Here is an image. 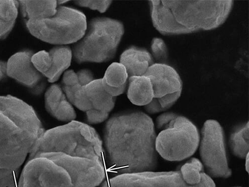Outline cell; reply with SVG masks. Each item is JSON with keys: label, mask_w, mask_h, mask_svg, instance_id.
<instances>
[{"label": "cell", "mask_w": 249, "mask_h": 187, "mask_svg": "<svg viewBox=\"0 0 249 187\" xmlns=\"http://www.w3.org/2000/svg\"><path fill=\"white\" fill-rule=\"evenodd\" d=\"M129 78L125 68L121 63L114 62L106 71L102 82L108 93L116 97L126 91Z\"/></svg>", "instance_id": "obj_14"}, {"label": "cell", "mask_w": 249, "mask_h": 187, "mask_svg": "<svg viewBox=\"0 0 249 187\" xmlns=\"http://www.w3.org/2000/svg\"><path fill=\"white\" fill-rule=\"evenodd\" d=\"M18 1L0 0V18L6 22H15L18 15Z\"/></svg>", "instance_id": "obj_25"}, {"label": "cell", "mask_w": 249, "mask_h": 187, "mask_svg": "<svg viewBox=\"0 0 249 187\" xmlns=\"http://www.w3.org/2000/svg\"><path fill=\"white\" fill-rule=\"evenodd\" d=\"M32 61L36 70L45 77L52 65V58L50 53L46 51H41L34 54L32 57Z\"/></svg>", "instance_id": "obj_24"}, {"label": "cell", "mask_w": 249, "mask_h": 187, "mask_svg": "<svg viewBox=\"0 0 249 187\" xmlns=\"http://www.w3.org/2000/svg\"><path fill=\"white\" fill-rule=\"evenodd\" d=\"M152 55L158 61V63L165 64L169 56L168 48L164 40L159 37L153 39L151 43Z\"/></svg>", "instance_id": "obj_26"}, {"label": "cell", "mask_w": 249, "mask_h": 187, "mask_svg": "<svg viewBox=\"0 0 249 187\" xmlns=\"http://www.w3.org/2000/svg\"><path fill=\"white\" fill-rule=\"evenodd\" d=\"M200 138L195 125L188 118L177 114L167 129L157 136L156 150L166 160L182 161L195 153Z\"/></svg>", "instance_id": "obj_8"}, {"label": "cell", "mask_w": 249, "mask_h": 187, "mask_svg": "<svg viewBox=\"0 0 249 187\" xmlns=\"http://www.w3.org/2000/svg\"><path fill=\"white\" fill-rule=\"evenodd\" d=\"M87 119L89 123L96 124L101 123L108 118L109 113L91 109L86 112Z\"/></svg>", "instance_id": "obj_29"}, {"label": "cell", "mask_w": 249, "mask_h": 187, "mask_svg": "<svg viewBox=\"0 0 249 187\" xmlns=\"http://www.w3.org/2000/svg\"></svg>", "instance_id": "obj_37"}, {"label": "cell", "mask_w": 249, "mask_h": 187, "mask_svg": "<svg viewBox=\"0 0 249 187\" xmlns=\"http://www.w3.org/2000/svg\"><path fill=\"white\" fill-rule=\"evenodd\" d=\"M51 58V67L45 76L48 81L54 83L70 67L72 58V52L68 46L54 47L49 52Z\"/></svg>", "instance_id": "obj_17"}, {"label": "cell", "mask_w": 249, "mask_h": 187, "mask_svg": "<svg viewBox=\"0 0 249 187\" xmlns=\"http://www.w3.org/2000/svg\"><path fill=\"white\" fill-rule=\"evenodd\" d=\"M79 84L77 74L73 70L66 71L62 77V87H72Z\"/></svg>", "instance_id": "obj_32"}, {"label": "cell", "mask_w": 249, "mask_h": 187, "mask_svg": "<svg viewBox=\"0 0 249 187\" xmlns=\"http://www.w3.org/2000/svg\"><path fill=\"white\" fill-rule=\"evenodd\" d=\"M106 175L100 162L63 153L41 154L28 159L18 187H97Z\"/></svg>", "instance_id": "obj_2"}, {"label": "cell", "mask_w": 249, "mask_h": 187, "mask_svg": "<svg viewBox=\"0 0 249 187\" xmlns=\"http://www.w3.org/2000/svg\"><path fill=\"white\" fill-rule=\"evenodd\" d=\"M7 75V62L0 60V81L3 79Z\"/></svg>", "instance_id": "obj_34"}, {"label": "cell", "mask_w": 249, "mask_h": 187, "mask_svg": "<svg viewBox=\"0 0 249 187\" xmlns=\"http://www.w3.org/2000/svg\"><path fill=\"white\" fill-rule=\"evenodd\" d=\"M19 6L28 20H37L50 18L57 11L56 1H18Z\"/></svg>", "instance_id": "obj_18"}, {"label": "cell", "mask_w": 249, "mask_h": 187, "mask_svg": "<svg viewBox=\"0 0 249 187\" xmlns=\"http://www.w3.org/2000/svg\"><path fill=\"white\" fill-rule=\"evenodd\" d=\"M249 154H247V155L246 156V157L245 158V159H246L245 168H246V171L248 173H249Z\"/></svg>", "instance_id": "obj_35"}, {"label": "cell", "mask_w": 249, "mask_h": 187, "mask_svg": "<svg viewBox=\"0 0 249 187\" xmlns=\"http://www.w3.org/2000/svg\"><path fill=\"white\" fill-rule=\"evenodd\" d=\"M34 54L32 51L24 50L13 55L7 62V75L37 94L43 92L46 83L45 76L33 64Z\"/></svg>", "instance_id": "obj_10"}, {"label": "cell", "mask_w": 249, "mask_h": 187, "mask_svg": "<svg viewBox=\"0 0 249 187\" xmlns=\"http://www.w3.org/2000/svg\"><path fill=\"white\" fill-rule=\"evenodd\" d=\"M182 91L168 94L160 98H154L146 106L145 110L150 114H154L165 112L170 109L180 98Z\"/></svg>", "instance_id": "obj_21"}, {"label": "cell", "mask_w": 249, "mask_h": 187, "mask_svg": "<svg viewBox=\"0 0 249 187\" xmlns=\"http://www.w3.org/2000/svg\"><path fill=\"white\" fill-rule=\"evenodd\" d=\"M15 22H6L0 18V39L5 38L11 32Z\"/></svg>", "instance_id": "obj_33"}, {"label": "cell", "mask_w": 249, "mask_h": 187, "mask_svg": "<svg viewBox=\"0 0 249 187\" xmlns=\"http://www.w3.org/2000/svg\"><path fill=\"white\" fill-rule=\"evenodd\" d=\"M230 145L234 155L241 159L246 158L249 151V122L234 129L230 136Z\"/></svg>", "instance_id": "obj_19"}, {"label": "cell", "mask_w": 249, "mask_h": 187, "mask_svg": "<svg viewBox=\"0 0 249 187\" xmlns=\"http://www.w3.org/2000/svg\"><path fill=\"white\" fill-rule=\"evenodd\" d=\"M59 121L71 122L76 117L75 111L67 96L62 99L52 116Z\"/></svg>", "instance_id": "obj_23"}, {"label": "cell", "mask_w": 249, "mask_h": 187, "mask_svg": "<svg viewBox=\"0 0 249 187\" xmlns=\"http://www.w3.org/2000/svg\"><path fill=\"white\" fill-rule=\"evenodd\" d=\"M57 5H61L64 4L69 2V1H66V0H60V1H56Z\"/></svg>", "instance_id": "obj_36"}, {"label": "cell", "mask_w": 249, "mask_h": 187, "mask_svg": "<svg viewBox=\"0 0 249 187\" xmlns=\"http://www.w3.org/2000/svg\"><path fill=\"white\" fill-rule=\"evenodd\" d=\"M120 60L129 77L144 75L149 68L155 64L152 54L147 50L135 46L124 51Z\"/></svg>", "instance_id": "obj_12"}, {"label": "cell", "mask_w": 249, "mask_h": 187, "mask_svg": "<svg viewBox=\"0 0 249 187\" xmlns=\"http://www.w3.org/2000/svg\"><path fill=\"white\" fill-rule=\"evenodd\" d=\"M203 170L202 163L199 159L193 158L182 166L180 172L183 181L186 184L195 186L201 182V174Z\"/></svg>", "instance_id": "obj_20"}, {"label": "cell", "mask_w": 249, "mask_h": 187, "mask_svg": "<svg viewBox=\"0 0 249 187\" xmlns=\"http://www.w3.org/2000/svg\"><path fill=\"white\" fill-rule=\"evenodd\" d=\"M30 33L44 42L63 46L76 43L84 36L88 28L85 14L65 6L57 8L55 14L49 18L28 20Z\"/></svg>", "instance_id": "obj_7"}, {"label": "cell", "mask_w": 249, "mask_h": 187, "mask_svg": "<svg viewBox=\"0 0 249 187\" xmlns=\"http://www.w3.org/2000/svg\"><path fill=\"white\" fill-rule=\"evenodd\" d=\"M76 74L79 84L81 86H87L94 80L93 73L89 70H81Z\"/></svg>", "instance_id": "obj_31"}, {"label": "cell", "mask_w": 249, "mask_h": 187, "mask_svg": "<svg viewBox=\"0 0 249 187\" xmlns=\"http://www.w3.org/2000/svg\"><path fill=\"white\" fill-rule=\"evenodd\" d=\"M19 170L0 168V187H18Z\"/></svg>", "instance_id": "obj_27"}, {"label": "cell", "mask_w": 249, "mask_h": 187, "mask_svg": "<svg viewBox=\"0 0 249 187\" xmlns=\"http://www.w3.org/2000/svg\"><path fill=\"white\" fill-rule=\"evenodd\" d=\"M127 96L134 105L146 106L154 98L152 84L149 78L146 76L129 77Z\"/></svg>", "instance_id": "obj_15"}, {"label": "cell", "mask_w": 249, "mask_h": 187, "mask_svg": "<svg viewBox=\"0 0 249 187\" xmlns=\"http://www.w3.org/2000/svg\"><path fill=\"white\" fill-rule=\"evenodd\" d=\"M103 142L96 131L76 121L46 131L29 155L31 159L41 154L59 153L104 163Z\"/></svg>", "instance_id": "obj_5"}, {"label": "cell", "mask_w": 249, "mask_h": 187, "mask_svg": "<svg viewBox=\"0 0 249 187\" xmlns=\"http://www.w3.org/2000/svg\"><path fill=\"white\" fill-rule=\"evenodd\" d=\"M150 79L154 98H160L182 91L183 82L177 70L162 63H155L144 75Z\"/></svg>", "instance_id": "obj_11"}, {"label": "cell", "mask_w": 249, "mask_h": 187, "mask_svg": "<svg viewBox=\"0 0 249 187\" xmlns=\"http://www.w3.org/2000/svg\"><path fill=\"white\" fill-rule=\"evenodd\" d=\"M112 1H76L75 4L81 7L96 10L100 13H105L112 4Z\"/></svg>", "instance_id": "obj_28"}, {"label": "cell", "mask_w": 249, "mask_h": 187, "mask_svg": "<svg viewBox=\"0 0 249 187\" xmlns=\"http://www.w3.org/2000/svg\"><path fill=\"white\" fill-rule=\"evenodd\" d=\"M177 115L173 112H165L159 115L156 121L157 128L163 131L167 129L170 122Z\"/></svg>", "instance_id": "obj_30"}, {"label": "cell", "mask_w": 249, "mask_h": 187, "mask_svg": "<svg viewBox=\"0 0 249 187\" xmlns=\"http://www.w3.org/2000/svg\"><path fill=\"white\" fill-rule=\"evenodd\" d=\"M66 96L61 86L52 85L47 91L45 96V108L48 112L53 116L61 100Z\"/></svg>", "instance_id": "obj_22"}, {"label": "cell", "mask_w": 249, "mask_h": 187, "mask_svg": "<svg viewBox=\"0 0 249 187\" xmlns=\"http://www.w3.org/2000/svg\"><path fill=\"white\" fill-rule=\"evenodd\" d=\"M153 119L142 112L115 114L107 122L104 143L113 173L151 172L158 166Z\"/></svg>", "instance_id": "obj_1"}, {"label": "cell", "mask_w": 249, "mask_h": 187, "mask_svg": "<svg viewBox=\"0 0 249 187\" xmlns=\"http://www.w3.org/2000/svg\"><path fill=\"white\" fill-rule=\"evenodd\" d=\"M124 34L119 20L98 17L90 20L82 38L73 46L72 56L78 64L103 63L112 59Z\"/></svg>", "instance_id": "obj_6"}, {"label": "cell", "mask_w": 249, "mask_h": 187, "mask_svg": "<svg viewBox=\"0 0 249 187\" xmlns=\"http://www.w3.org/2000/svg\"><path fill=\"white\" fill-rule=\"evenodd\" d=\"M85 92L93 109L110 113L114 109L116 97L111 96L104 88L102 78L94 79L85 86Z\"/></svg>", "instance_id": "obj_16"}, {"label": "cell", "mask_w": 249, "mask_h": 187, "mask_svg": "<svg viewBox=\"0 0 249 187\" xmlns=\"http://www.w3.org/2000/svg\"><path fill=\"white\" fill-rule=\"evenodd\" d=\"M200 142V155L207 175L211 178L230 177L232 170L228 165L224 132L217 121L205 122Z\"/></svg>", "instance_id": "obj_9"}, {"label": "cell", "mask_w": 249, "mask_h": 187, "mask_svg": "<svg viewBox=\"0 0 249 187\" xmlns=\"http://www.w3.org/2000/svg\"><path fill=\"white\" fill-rule=\"evenodd\" d=\"M153 25L164 36H177L215 30L222 26L234 6L222 1H149Z\"/></svg>", "instance_id": "obj_3"}, {"label": "cell", "mask_w": 249, "mask_h": 187, "mask_svg": "<svg viewBox=\"0 0 249 187\" xmlns=\"http://www.w3.org/2000/svg\"><path fill=\"white\" fill-rule=\"evenodd\" d=\"M45 131L32 107L13 96H0V168L20 169Z\"/></svg>", "instance_id": "obj_4"}, {"label": "cell", "mask_w": 249, "mask_h": 187, "mask_svg": "<svg viewBox=\"0 0 249 187\" xmlns=\"http://www.w3.org/2000/svg\"><path fill=\"white\" fill-rule=\"evenodd\" d=\"M102 184L100 187H169L153 172L120 174Z\"/></svg>", "instance_id": "obj_13"}]
</instances>
